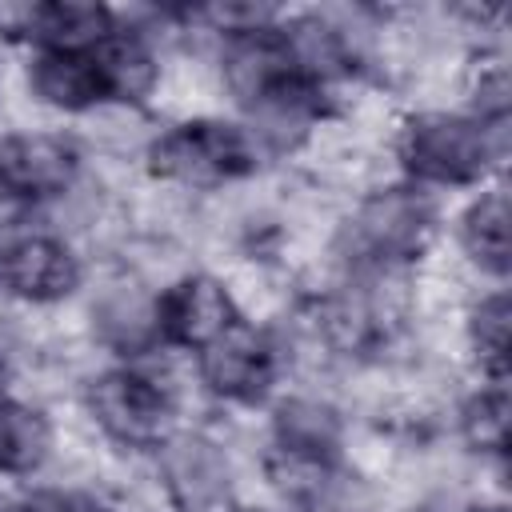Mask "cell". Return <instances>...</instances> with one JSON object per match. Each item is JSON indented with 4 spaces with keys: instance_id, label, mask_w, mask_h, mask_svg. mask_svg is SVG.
Listing matches in <instances>:
<instances>
[{
    "instance_id": "cell-15",
    "label": "cell",
    "mask_w": 512,
    "mask_h": 512,
    "mask_svg": "<svg viewBox=\"0 0 512 512\" xmlns=\"http://www.w3.org/2000/svg\"><path fill=\"white\" fill-rule=\"evenodd\" d=\"M28 96L40 108L64 112V116H88L104 104L100 80L88 52H60V48H32L24 64Z\"/></svg>"
},
{
    "instance_id": "cell-20",
    "label": "cell",
    "mask_w": 512,
    "mask_h": 512,
    "mask_svg": "<svg viewBox=\"0 0 512 512\" xmlns=\"http://www.w3.org/2000/svg\"><path fill=\"white\" fill-rule=\"evenodd\" d=\"M0 512H84V504H76L72 496L56 488H32V492L0 500Z\"/></svg>"
},
{
    "instance_id": "cell-8",
    "label": "cell",
    "mask_w": 512,
    "mask_h": 512,
    "mask_svg": "<svg viewBox=\"0 0 512 512\" xmlns=\"http://www.w3.org/2000/svg\"><path fill=\"white\" fill-rule=\"evenodd\" d=\"M84 180L80 144L52 128H8L0 132V196L20 204L64 200Z\"/></svg>"
},
{
    "instance_id": "cell-24",
    "label": "cell",
    "mask_w": 512,
    "mask_h": 512,
    "mask_svg": "<svg viewBox=\"0 0 512 512\" xmlns=\"http://www.w3.org/2000/svg\"><path fill=\"white\" fill-rule=\"evenodd\" d=\"M224 512H268V508H252V504H228Z\"/></svg>"
},
{
    "instance_id": "cell-23",
    "label": "cell",
    "mask_w": 512,
    "mask_h": 512,
    "mask_svg": "<svg viewBox=\"0 0 512 512\" xmlns=\"http://www.w3.org/2000/svg\"><path fill=\"white\" fill-rule=\"evenodd\" d=\"M4 384H8V356H4V348H0V396H4Z\"/></svg>"
},
{
    "instance_id": "cell-11",
    "label": "cell",
    "mask_w": 512,
    "mask_h": 512,
    "mask_svg": "<svg viewBox=\"0 0 512 512\" xmlns=\"http://www.w3.org/2000/svg\"><path fill=\"white\" fill-rule=\"evenodd\" d=\"M280 20L268 24V28H256V32L216 40V80H220V92L240 112L248 104H256L264 92H272L276 84L300 76L296 60L288 52V40L280 32Z\"/></svg>"
},
{
    "instance_id": "cell-1",
    "label": "cell",
    "mask_w": 512,
    "mask_h": 512,
    "mask_svg": "<svg viewBox=\"0 0 512 512\" xmlns=\"http://www.w3.org/2000/svg\"><path fill=\"white\" fill-rule=\"evenodd\" d=\"M392 152L404 180L424 192L480 188L504 164L508 124H480L452 108H420L400 120Z\"/></svg>"
},
{
    "instance_id": "cell-10",
    "label": "cell",
    "mask_w": 512,
    "mask_h": 512,
    "mask_svg": "<svg viewBox=\"0 0 512 512\" xmlns=\"http://www.w3.org/2000/svg\"><path fill=\"white\" fill-rule=\"evenodd\" d=\"M240 316L232 288L216 272H180L160 284V340L168 352L196 356L220 340Z\"/></svg>"
},
{
    "instance_id": "cell-18",
    "label": "cell",
    "mask_w": 512,
    "mask_h": 512,
    "mask_svg": "<svg viewBox=\"0 0 512 512\" xmlns=\"http://www.w3.org/2000/svg\"><path fill=\"white\" fill-rule=\"evenodd\" d=\"M508 340H512V304L504 288H488L464 308V344L484 380L508 384Z\"/></svg>"
},
{
    "instance_id": "cell-6",
    "label": "cell",
    "mask_w": 512,
    "mask_h": 512,
    "mask_svg": "<svg viewBox=\"0 0 512 512\" xmlns=\"http://www.w3.org/2000/svg\"><path fill=\"white\" fill-rule=\"evenodd\" d=\"M152 476L172 512H224L236 504L232 456L200 428H176L152 452Z\"/></svg>"
},
{
    "instance_id": "cell-4",
    "label": "cell",
    "mask_w": 512,
    "mask_h": 512,
    "mask_svg": "<svg viewBox=\"0 0 512 512\" xmlns=\"http://www.w3.org/2000/svg\"><path fill=\"white\" fill-rule=\"evenodd\" d=\"M84 412L112 448L152 456L180 428V392L148 364H112L84 384Z\"/></svg>"
},
{
    "instance_id": "cell-17",
    "label": "cell",
    "mask_w": 512,
    "mask_h": 512,
    "mask_svg": "<svg viewBox=\"0 0 512 512\" xmlns=\"http://www.w3.org/2000/svg\"><path fill=\"white\" fill-rule=\"evenodd\" d=\"M120 24L116 8L96 0H36L32 48H60V52H92L104 36Z\"/></svg>"
},
{
    "instance_id": "cell-22",
    "label": "cell",
    "mask_w": 512,
    "mask_h": 512,
    "mask_svg": "<svg viewBox=\"0 0 512 512\" xmlns=\"http://www.w3.org/2000/svg\"><path fill=\"white\" fill-rule=\"evenodd\" d=\"M464 512H508V504H500V500H492V504H488V500H480V504H468Z\"/></svg>"
},
{
    "instance_id": "cell-2",
    "label": "cell",
    "mask_w": 512,
    "mask_h": 512,
    "mask_svg": "<svg viewBox=\"0 0 512 512\" xmlns=\"http://www.w3.org/2000/svg\"><path fill=\"white\" fill-rule=\"evenodd\" d=\"M144 168L156 184L176 192H224L256 176L260 156L240 120L204 112L164 124L144 148Z\"/></svg>"
},
{
    "instance_id": "cell-16",
    "label": "cell",
    "mask_w": 512,
    "mask_h": 512,
    "mask_svg": "<svg viewBox=\"0 0 512 512\" xmlns=\"http://www.w3.org/2000/svg\"><path fill=\"white\" fill-rule=\"evenodd\" d=\"M56 452V424L48 412L20 396H0V476H36Z\"/></svg>"
},
{
    "instance_id": "cell-5",
    "label": "cell",
    "mask_w": 512,
    "mask_h": 512,
    "mask_svg": "<svg viewBox=\"0 0 512 512\" xmlns=\"http://www.w3.org/2000/svg\"><path fill=\"white\" fill-rule=\"evenodd\" d=\"M88 336L120 364H148L160 356V284L132 268L104 276L88 300Z\"/></svg>"
},
{
    "instance_id": "cell-3",
    "label": "cell",
    "mask_w": 512,
    "mask_h": 512,
    "mask_svg": "<svg viewBox=\"0 0 512 512\" xmlns=\"http://www.w3.org/2000/svg\"><path fill=\"white\" fill-rule=\"evenodd\" d=\"M436 220L432 192L408 180L372 184L340 224L336 248L348 268H416L436 240Z\"/></svg>"
},
{
    "instance_id": "cell-14",
    "label": "cell",
    "mask_w": 512,
    "mask_h": 512,
    "mask_svg": "<svg viewBox=\"0 0 512 512\" xmlns=\"http://www.w3.org/2000/svg\"><path fill=\"white\" fill-rule=\"evenodd\" d=\"M344 416L340 408L320 392H284L272 404V448L316 456V460H340L344 452Z\"/></svg>"
},
{
    "instance_id": "cell-19",
    "label": "cell",
    "mask_w": 512,
    "mask_h": 512,
    "mask_svg": "<svg viewBox=\"0 0 512 512\" xmlns=\"http://www.w3.org/2000/svg\"><path fill=\"white\" fill-rule=\"evenodd\" d=\"M456 432L468 452L484 460H504L508 452V432H512V400L508 384L484 380L476 392H468L456 408Z\"/></svg>"
},
{
    "instance_id": "cell-21",
    "label": "cell",
    "mask_w": 512,
    "mask_h": 512,
    "mask_svg": "<svg viewBox=\"0 0 512 512\" xmlns=\"http://www.w3.org/2000/svg\"><path fill=\"white\" fill-rule=\"evenodd\" d=\"M32 24H36V0H32V4L0 0V40L28 44V48H32Z\"/></svg>"
},
{
    "instance_id": "cell-7",
    "label": "cell",
    "mask_w": 512,
    "mask_h": 512,
    "mask_svg": "<svg viewBox=\"0 0 512 512\" xmlns=\"http://www.w3.org/2000/svg\"><path fill=\"white\" fill-rule=\"evenodd\" d=\"M280 372L284 348L256 320H236L220 340L192 356V380L224 404H260L280 380Z\"/></svg>"
},
{
    "instance_id": "cell-13",
    "label": "cell",
    "mask_w": 512,
    "mask_h": 512,
    "mask_svg": "<svg viewBox=\"0 0 512 512\" xmlns=\"http://www.w3.org/2000/svg\"><path fill=\"white\" fill-rule=\"evenodd\" d=\"M456 244L460 256L480 272L504 284L512 268V208L504 180L480 184V192L468 200V208L456 220Z\"/></svg>"
},
{
    "instance_id": "cell-9",
    "label": "cell",
    "mask_w": 512,
    "mask_h": 512,
    "mask_svg": "<svg viewBox=\"0 0 512 512\" xmlns=\"http://www.w3.org/2000/svg\"><path fill=\"white\" fill-rule=\"evenodd\" d=\"M80 284H84V260L60 232L24 228L0 240V292L4 296L32 304V308H52L68 300Z\"/></svg>"
},
{
    "instance_id": "cell-12",
    "label": "cell",
    "mask_w": 512,
    "mask_h": 512,
    "mask_svg": "<svg viewBox=\"0 0 512 512\" xmlns=\"http://www.w3.org/2000/svg\"><path fill=\"white\" fill-rule=\"evenodd\" d=\"M120 16V12H116ZM92 68L100 80V96L104 104H124V108H148L160 96V80H164V56L156 48V36H148L144 28L128 24L120 16L116 32L104 36L92 52Z\"/></svg>"
}]
</instances>
